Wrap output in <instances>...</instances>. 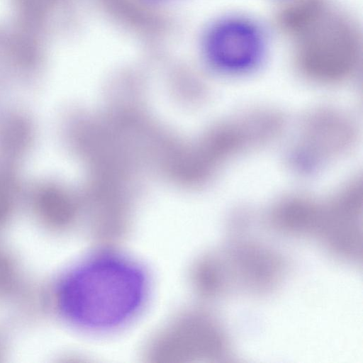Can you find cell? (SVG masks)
Instances as JSON below:
<instances>
[{
	"mask_svg": "<svg viewBox=\"0 0 363 363\" xmlns=\"http://www.w3.org/2000/svg\"><path fill=\"white\" fill-rule=\"evenodd\" d=\"M189 278L192 289L203 299H214L226 291L217 254L210 253L199 258L190 269Z\"/></svg>",
	"mask_w": 363,
	"mask_h": 363,
	"instance_id": "cell-8",
	"label": "cell"
},
{
	"mask_svg": "<svg viewBox=\"0 0 363 363\" xmlns=\"http://www.w3.org/2000/svg\"><path fill=\"white\" fill-rule=\"evenodd\" d=\"M289 40L295 70L310 82L341 84L354 77L360 69L361 28L354 17L333 3Z\"/></svg>",
	"mask_w": 363,
	"mask_h": 363,
	"instance_id": "cell-2",
	"label": "cell"
},
{
	"mask_svg": "<svg viewBox=\"0 0 363 363\" xmlns=\"http://www.w3.org/2000/svg\"><path fill=\"white\" fill-rule=\"evenodd\" d=\"M227 255H219L227 290L230 279L252 292L267 291L283 272L282 261L277 255L252 243H240Z\"/></svg>",
	"mask_w": 363,
	"mask_h": 363,
	"instance_id": "cell-6",
	"label": "cell"
},
{
	"mask_svg": "<svg viewBox=\"0 0 363 363\" xmlns=\"http://www.w3.org/2000/svg\"><path fill=\"white\" fill-rule=\"evenodd\" d=\"M357 127L342 111L320 107L305 113L289 146L287 162L298 173H311L345 155L355 143Z\"/></svg>",
	"mask_w": 363,
	"mask_h": 363,
	"instance_id": "cell-4",
	"label": "cell"
},
{
	"mask_svg": "<svg viewBox=\"0 0 363 363\" xmlns=\"http://www.w3.org/2000/svg\"><path fill=\"white\" fill-rule=\"evenodd\" d=\"M331 0H281L273 14V23L287 40L308 26L324 12Z\"/></svg>",
	"mask_w": 363,
	"mask_h": 363,
	"instance_id": "cell-7",
	"label": "cell"
},
{
	"mask_svg": "<svg viewBox=\"0 0 363 363\" xmlns=\"http://www.w3.org/2000/svg\"><path fill=\"white\" fill-rule=\"evenodd\" d=\"M149 283L142 267L126 256L103 252L84 260L62 278L57 303L74 325L103 332L128 323L147 299Z\"/></svg>",
	"mask_w": 363,
	"mask_h": 363,
	"instance_id": "cell-1",
	"label": "cell"
},
{
	"mask_svg": "<svg viewBox=\"0 0 363 363\" xmlns=\"http://www.w3.org/2000/svg\"><path fill=\"white\" fill-rule=\"evenodd\" d=\"M269 48L264 26L242 13H230L216 21L203 43L210 65L229 75L245 74L257 69L265 60Z\"/></svg>",
	"mask_w": 363,
	"mask_h": 363,
	"instance_id": "cell-5",
	"label": "cell"
},
{
	"mask_svg": "<svg viewBox=\"0 0 363 363\" xmlns=\"http://www.w3.org/2000/svg\"><path fill=\"white\" fill-rule=\"evenodd\" d=\"M228 337L217 319L201 308L186 309L148 341L144 357L151 363L214 362L228 357Z\"/></svg>",
	"mask_w": 363,
	"mask_h": 363,
	"instance_id": "cell-3",
	"label": "cell"
}]
</instances>
